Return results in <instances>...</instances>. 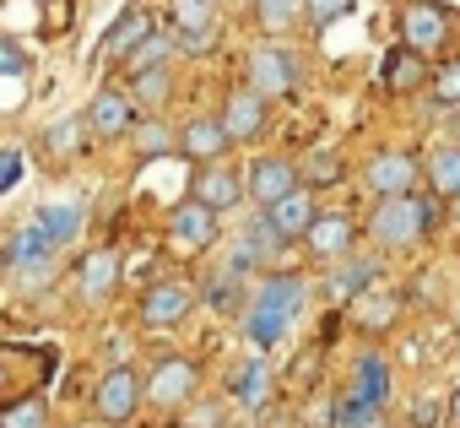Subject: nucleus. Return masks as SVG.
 I'll return each instance as SVG.
<instances>
[{
	"mask_svg": "<svg viewBox=\"0 0 460 428\" xmlns=\"http://www.w3.org/2000/svg\"><path fill=\"white\" fill-rule=\"evenodd\" d=\"M438 201L444 195H379L374 201V211H368V239L379 245V250H411L433 223H438Z\"/></svg>",
	"mask_w": 460,
	"mask_h": 428,
	"instance_id": "nucleus-1",
	"label": "nucleus"
},
{
	"mask_svg": "<svg viewBox=\"0 0 460 428\" xmlns=\"http://www.w3.org/2000/svg\"><path fill=\"white\" fill-rule=\"evenodd\" d=\"M55 347H28V342H6L0 347V396L6 401H22V396H39L55 374Z\"/></svg>",
	"mask_w": 460,
	"mask_h": 428,
	"instance_id": "nucleus-2",
	"label": "nucleus"
},
{
	"mask_svg": "<svg viewBox=\"0 0 460 428\" xmlns=\"http://www.w3.org/2000/svg\"><path fill=\"white\" fill-rule=\"evenodd\" d=\"M141 406H152V390H146V374H141V369H130V363L109 369V374L98 379V390H93V412H98L103 423H114V428L136 423V417H141Z\"/></svg>",
	"mask_w": 460,
	"mask_h": 428,
	"instance_id": "nucleus-3",
	"label": "nucleus"
},
{
	"mask_svg": "<svg viewBox=\"0 0 460 428\" xmlns=\"http://www.w3.org/2000/svg\"><path fill=\"white\" fill-rule=\"evenodd\" d=\"M449 39H455V17H449V6H438V0H411L401 12V44H411L422 55H444Z\"/></svg>",
	"mask_w": 460,
	"mask_h": 428,
	"instance_id": "nucleus-4",
	"label": "nucleus"
},
{
	"mask_svg": "<svg viewBox=\"0 0 460 428\" xmlns=\"http://www.w3.org/2000/svg\"><path fill=\"white\" fill-rule=\"evenodd\" d=\"M195 304H200V299H195L190 282H152V288L141 293V304H136V320H141L146 331H173V325L190 320Z\"/></svg>",
	"mask_w": 460,
	"mask_h": 428,
	"instance_id": "nucleus-5",
	"label": "nucleus"
},
{
	"mask_svg": "<svg viewBox=\"0 0 460 428\" xmlns=\"http://www.w3.org/2000/svg\"><path fill=\"white\" fill-rule=\"evenodd\" d=\"M222 125H227V136H234L239 147H244V141H261L266 125H271V98H266L255 82L234 87V93L222 98Z\"/></svg>",
	"mask_w": 460,
	"mask_h": 428,
	"instance_id": "nucleus-6",
	"label": "nucleus"
},
{
	"mask_svg": "<svg viewBox=\"0 0 460 428\" xmlns=\"http://www.w3.org/2000/svg\"><path fill=\"white\" fill-rule=\"evenodd\" d=\"M304 168L293 163V157H277V152H266V157H255V163H244V184H250V201L266 211V206H277L282 195H293L304 179H298Z\"/></svg>",
	"mask_w": 460,
	"mask_h": 428,
	"instance_id": "nucleus-7",
	"label": "nucleus"
},
{
	"mask_svg": "<svg viewBox=\"0 0 460 428\" xmlns=\"http://www.w3.org/2000/svg\"><path fill=\"white\" fill-rule=\"evenodd\" d=\"M374 282H379V261H374V255H341V261H331L320 293H325L331 309H347V304H358Z\"/></svg>",
	"mask_w": 460,
	"mask_h": 428,
	"instance_id": "nucleus-8",
	"label": "nucleus"
},
{
	"mask_svg": "<svg viewBox=\"0 0 460 428\" xmlns=\"http://www.w3.org/2000/svg\"><path fill=\"white\" fill-rule=\"evenodd\" d=\"M146 390H152V406L157 412H184L200 390V369L190 358H163L152 374H146Z\"/></svg>",
	"mask_w": 460,
	"mask_h": 428,
	"instance_id": "nucleus-9",
	"label": "nucleus"
},
{
	"mask_svg": "<svg viewBox=\"0 0 460 428\" xmlns=\"http://www.w3.org/2000/svg\"><path fill=\"white\" fill-rule=\"evenodd\" d=\"M136 114H141V109H136L130 93H119V87H98L93 103H87V130H93L98 141H119V136H130V130L141 125Z\"/></svg>",
	"mask_w": 460,
	"mask_h": 428,
	"instance_id": "nucleus-10",
	"label": "nucleus"
},
{
	"mask_svg": "<svg viewBox=\"0 0 460 428\" xmlns=\"http://www.w3.org/2000/svg\"><path fill=\"white\" fill-rule=\"evenodd\" d=\"M417 179H428V174H422V163L411 152H374L363 163V184L374 190V201L379 195H411Z\"/></svg>",
	"mask_w": 460,
	"mask_h": 428,
	"instance_id": "nucleus-11",
	"label": "nucleus"
},
{
	"mask_svg": "<svg viewBox=\"0 0 460 428\" xmlns=\"http://www.w3.org/2000/svg\"><path fill=\"white\" fill-rule=\"evenodd\" d=\"M277 390H282V379L271 374V363H266V352H255V358H244L239 369H234V406H244V412H271L277 406Z\"/></svg>",
	"mask_w": 460,
	"mask_h": 428,
	"instance_id": "nucleus-12",
	"label": "nucleus"
},
{
	"mask_svg": "<svg viewBox=\"0 0 460 428\" xmlns=\"http://www.w3.org/2000/svg\"><path fill=\"white\" fill-rule=\"evenodd\" d=\"M190 195H200V201H206V206H217V211H234L239 201H250V184H244V168L200 163V174L190 179Z\"/></svg>",
	"mask_w": 460,
	"mask_h": 428,
	"instance_id": "nucleus-13",
	"label": "nucleus"
},
{
	"mask_svg": "<svg viewBox=\"0 0 460 428\" xmlns=\"http://www.w3.org/2000/svg\"><path fill=\"white\" fill-rule=\"evenodd\" d=\"M250 82L266 93V98H293L298 93V60L277 44H261L250 55Z\"/></svg>",
	"mask_w": 460,
	"mask_h": 428,
	"instance_id": "nucleus-14",
	"label": "nucleus"
},
{
	"mask_svg": "<svg viewBox=\"0 0 460 428\" xmlns=\"http://www.w3.org/2000/svg\"><path fill=\"white\" fill-rule=\"evenodd\" d=\"M266 218L277 223V234H282L288 245H304V239H309V228L320 223V201H314V184H298L293 195H282L277 206H266Z\"/></svg>",
	"mask_w": 460,
	"mask_h": 428,
	"instance_id": "nucleus-15",
	"label": "nucleus"
},
{
	"mask_svg": "<svg viewBox=\"0 0 460 428\" xmlns=\"http://www.w3.org/2000/svg\"><path fill=\"white\" fill-rule=\"evenodd\" d=\"M433 82V55H422V49H411V44H401V49H390L385 60H379V87L385 93H417V87H428Z\"/></svg>",
	"mask_w": 460,
	"mask_h": 428,
	"instance_id": "nucleus-16",
	"label": "nucleus"
},
{
	"mask_svg": "<svg viewBox=\"0 0 460 428\" xmlns=\"http://www.w3.org/2000/svg\"><path fill=\"white\" fill-rule=\"evenodd\" d=\"M217 218H222L217 206H206L200 195H190V201H179L168 211V228H173V239L184 250H206V245H217Z\"/></svg>",
	"mask_w": 460,
	"mask_h": 428,
	"instance_id": "nucleus-17",
	"label": "nucleus"
},
{
	"mask_svg": "<svg viewBox=\"0 0 460 428\" xmlns=\"http://www.w3.org/2000/svg\"><path fill=\"white\" fill-rule=\"evenodd\" d=\"M304 245H309V255H314V261H325V266H331V261L352 255V245H358V223L347 218V211H320V223L309 228V239H304Z\"/></svg>",
	"mask_w": 460,
	"mask_h": 428,
	"instance_id": "nucleus-18",
	"label": "nucleus"
},
{
	"mask_svg": "<svg viewBox=\"0 0 460 428\" xmlns=\"http://www.w3.org/2000/svg\"><path fill=\"white\" fill-rule=\"evenodd\" d=\"M179 147H184V157H195V163H222L239 141L227 136L222 114H217V120H211V114H200V120H190V125L179 130Z\"/></svg>",
	"mask_w": 460,
	"mask_h": 428,
	"instance_id": "nucleus-19",
	"label": "nucleus"
},
{
	"mask_svg": "<svg viewBox=\"0 0 460 428\" xmlns=\"http://www.w3.org/2000/svg\"><path fill=\"white\" fill-rule=\"evenodd\" d=\"M71 277H76L82 304H103V299L114 293V282H119V255H114V250H93V255L76 261Z\"/></svg>",
	"mask_w": 460,
	"mask_h": 428,
	"instance_id": "nucleus-20",
	"label": "nucleus"
},
{
	"mask_svg": "<svg viewBox=\"0 0 460 428\" xmlns=\"http://www.w3.org/2000/svg\"><path fill=\"white\" fill-rule=\"evenodd\" d=\"M239 325H244V342H250L255 352H271V347H282V336L293 331V315H282V309L250 299V309L239 315Z\"/></svg>",
	"mask_w": 460,
	"mask_h": 428,
	"instance_id": "nucleus-21",
	"label": "nucleus"
},
{
	"mask_svg": "<svg viewBox=\"0 0 460 428\" xmlns=\"http://www.w3.org/2000/svg\"><path fill=\"white\" fill-rule=\"evenodd\" d=\"M309 293H314V288H309L298 272H266V277H261V288H255L250 299H261V304H271V309H282V315H293V320H298V315H304V304H309Z\"/></svg>",
	"mask_w": 460,
	"mask_h": 428,
	"instance_id": "nucleus-22",
	"label": "nucleus"
},
{
	"mask_svg": "<svg viewBox=\"0 0 460 428\" xmlns=\"http://www.w3.org/2000/svg\"><path fill=\"white\" fill-rule=\"evenodd\" d=\"M55 255H60V245H55V239H49L39 223H22V228L6 239V266H12V272H28V266H49Z\"/></svg>",
	"mask_w": 460,
	"mask_h": 428,
	"instance_id": "nucleus-23",
	"label": "nucleus"
},
{
	"mask_svg": "<svg viewBox=\"0 0 460 428\" xmlns=\"http://www.w3.org/2000/svg\"><path fill=\"white\" fill-rule=\"evenodd\" d=\"M347 396L352 401H368V406H385L390 401V363L379 352H358L352 379H347Z\"/></svg>",
	"mask_w": 460,
	"mask_h": 428,
	"instance_id": "nucleus-24",
	"label": "nucleus"
},
{
	"mask_svg": "<svg viewBox=\"0 0 460 428\" xmlns=\"http://www.w3.org/2000/svg\"><path fill=\"white\" fill-rule=\"evenodd\" d=\"M347 315H352L363 331H374V336H379V331H390V325H395V315H401V293H395V288H385V282H374L358 304H347Z\"/></svg>",
	"mask_w": 460,
	"mask_h": 428,
	"instance_id": "nucleus-25",
	"label": "nucleus"
},
{
	"mask_svg": "<svg viewBox=\"0 0 460 428\" xmlns=\"http://www.w3.org/2000/svg\"><path fill=\"white\" fill-rule=\"evenodd\" d=\"M82 218H87V211H82L76 201H49V206H39V211H33V223H39V228H44L60 250L82 234Z\"/></svg>",
	"mask_w": 460,
	"mask_h": 428,
	"instance_id": "nucleus-26",
	"label": "nucleus"
},
{
	"mask_svg": "<svg viewBox=\"0 0 460 428\" xmlns=\"http://www.w3.org/2000/svg\"><path fill=\"white\" fill-rule=\"evenodd\" d=\"M200 304H206V309H217V315H239V309L250 304V299H244V272H239V266H222V272L206 282Z\"/></svg>",
	"mask_w": 460,
	"mask_h": 428,
	"instance_id": "nucleus-27",
	"label": "nucleus"
},
{
	"mask_svg": "<svg viewBox=\"0 0 460 428\" xmlns=\"http://www.w3.org/2000/svg\"><path fill=\"white\" fill-rule=\"evenodd\" d=\"M130 152H136L141 163H157V157L184 152V147H179V130H168L163 120H141V125L130 130Z\"/></svg>",
	"mask_w": 460,
	"mask_h": 428,
	"instance_id": "nucleus-28",
	"label": "nucleus"
},
{
	"mask_svg": "<svg viewBox=\"0 0 460 428\" xmlns=\"http://www.w3.org/2000/svg\"><path fill=\"white\" fill-rule=\"evenodd\" d=\"M168 93H173V71L168 66H152V71H136L130 76V98H136L141 114H157L168 103Z\"/></svg>",
	"mask_w": 460,
	"mask_h": 428,
	"instance_id": "nucleus-29",
	"label": "nucleus"
},
{
	"mask_svg": "<svg viewBox=\"0 0 460 428\" xmlns=\"http://www.w3.org/2000/svg\"><path fill=\"white\" fill-rule=\"evenodd\" d=\"M422 174H428L433 195H444V201H460V147H438V152L422 163Z\"/></svg>",
	"mask_w": 460,
	"mask_h": 428,
	"instance_id": "nucleus-30",
	"label": "nucleus"
},
{
	"mask_svg": "<svg viewBox=\"0 0 460 428\" xmlns=\"http://www.w3.org/2000/svg\"><path fill=\"white\" fill-rule=\"evenodd\" d=\"M146 39H152V22H146L141 12H130V17H125V22H119L109 39H103V55H109V60H130V55H136Z\"/></svg>",
	"mask_w": 460,
	"mask_h": 428,
	"instance_id": "nucleus-31",
	"label": "nucleus"
},
{
	"mask_svg": "<svg viewBox=\"0 0 460 428\" xmlns=\"http://www.w3.org/2000/svg\"><path fill=\"white\" fill-rule=\"evenodd\" d=\"M304 184H314V190H331V184H341V174H347V163L331 152V147H314V152H304Z\"/></svg>",
	"mask_w": 460,
	"mask_h": 428,
	"instance_id": "nucleus-32",
	"label": "nucleus"
},
{
	"mask_svg": "<svg viewBox=\"0 0 460 428\" xmlns=\"http://www.w3.org/2000/svg\"><path fill=\"white\" fill-rule=\"evenodd\" d=\"M298 17H309V0H255V22L266 33H288Z\"/></svg>",
	"mask_w": 460,
	"mask_h": 428,
	"instance_id": "nucleus-33",
	"label": "nucleus"
},
{
	"mask_svg": "<svg viewBox=\"0 0 460 428\" xmlns=\"http://www.w3.org/2000/svg\"><path fill=\"white\" fill-rule=\"evenodd\" d=\"M0 428H49V401L44 396H22L0 406Z\"/></svg>",
	"mask_w": 460,
	"mask_h": 428,
	"instance_id": "nucleus-34",
	"label": "nucleus"
},
{
	"mask_svg": "<svg viewBox=\"0 0 460 428\" xmlns=\"http://www.w3.org/2000/svg\"><path fill=\"white\" fill-rule=\"evenodd\" d=\"M217 28V0H173V33Z\"/></svg>",
	"mask_w": 460,
	"mask_h": 428,
	"instance_id": "nucleus-35",
	"label": "nucleus"
},
{
	"mask_svg": "<svg viewBox=\"0 0 460 428\" xmlns=\"http://www.w3.org/2000/svg\"><path fill=\"white\" fill-rule=\"evenodd\" d=\"M179 417V428H227V406L217 401V396H195L184 412H173Z\"/></svg>",
	"mask_w": 460,
	"mask_h": 428,
	"instance_id": "nucleus-36",
	"label": "nucleus"
},
{
	"mask_svg": "<svg viewBox=\"0 0 460 428\" xmlns=\"http://www.w3.org/2000/svg\"><path fill=\"white\" fill-rule=\"evenodd\" d=\"M336 428H385V406H368V401L336 396Z\"/></svg>",
	"mask_w": 460,
	"mask_h": 428,
	"instance_id": "nucleus-37",
	"label": "nucleus"
},
{
	"mask_svg": "<svg viewBox=\"0 0 460 428\" xmlns=\"http://www.w3.org/2000/svg\"><path fill=\"white\" fill-rule=\"evenodd\" d=\"M179 39H168V33H152L130 60H125V76H136V71H152V66H168V49H173Z\"/></svg>",
	"mask_w": 460,
	"mask_h": 428,
	"instance_id": "nucleus-38",
	"label": "nucleus"
},
{
	"mask_svg": "<svg viewBox=\"0 0 460 428\" xmlns=\"http://www.w3.org/2000/svg\"><path fill=\"white\" fill-rule=\"evenodd\" d=\"M428 93H433V103H449V109H460V60H444V66H433V82H428Z\"/></svg>",
	"mask_w": 460,
	"mask_h": 428,
	"instance_id": "nucleus-39",
	"label": "nucleus"
},
{
	"mask_svg": "<svg viewBox=\"0 0 460 428\" xmlns=\"http://www.w3.org/2000/svg\"><path fill=\"white\" fill-rule=\"evenodd\" d=\"M358 0H309V28H331L341 17H352Z\"/></svg>",
	"mask_w": 460,
	"mask_h": 428,
	"instance_id": "nucleus-40",
	"label": "nucleus"
},
{
	"mask_svg": "<svg viewBox=\"0 0 460 428\" xmlns=\"http://www.w3.org/2000/svg\"><path fill=\"white\" fill-rule=\"evenodd\" d=\"M17 184H22V152L6 147V152H0V195H12Z\"/></svg>",
	"mask_w": 460,
	"mask_h": 428,
	"instance_id": "nucleus-41",
	"label": "nucleus"
},
{
	"mask_svg": "<svg viewBox=\"0 0 460 428\" xmlns=\"http://www.w3.org/2000/svg\"><path fill=\"white\" fill-rule=\"evenodd\" d=\"M0 71H6V82H17V76L28 71V55H22V44H17V39L0 44Z\"/></svg>",
	"mask_w": 460,
	"mask_h": 428,
	"instance_id": "nucleus-42",
	"label": "nucleus"
},
{
	"mask_svg": "<svg viewBox=\"0 0 460 428\" xmlns=\"http://www.w3.org/2000/svg\"><path fill=\"white\" fill-rule=\"evenodd\" d=\"M184 55H211L217 49V28H200V33H173Z\"/></svg>",
	"mask_w": 460,
	"mask_h": 428,
	"instance_id": "nucleus-43",
	"label": "nucleus"
},
{
	"mask_svg": "<svg viewBox=\"0 0 460 428\" xmlns=\"http://www.w3.org/2000/svg\"><path fill=\"white\" fill-rule=\"evenodd\" d=\"M71 28V0H49V17H44V33H66Z\"/></svg>",
	"mask_w": 460,
	"mask_h": 428,
	"instance_id": "nucleus-44",
	"label": "nucleus"
},
{
	"mask_svg": "<svg viewBox=\"0 0 460 428\" xmlns=\"http://www.w3.org/2000/svg\"><path fill=\"white\" fill-rule=\"evenodd\" d=\"M449 315H455V325H460V293H455V304H449Z\"/></svg>",
	"mask_w": 460,
	"mask_h": 428,
	"instance_id": "nucleus-45",
	"label": "nucleus"
}]
</instances>
